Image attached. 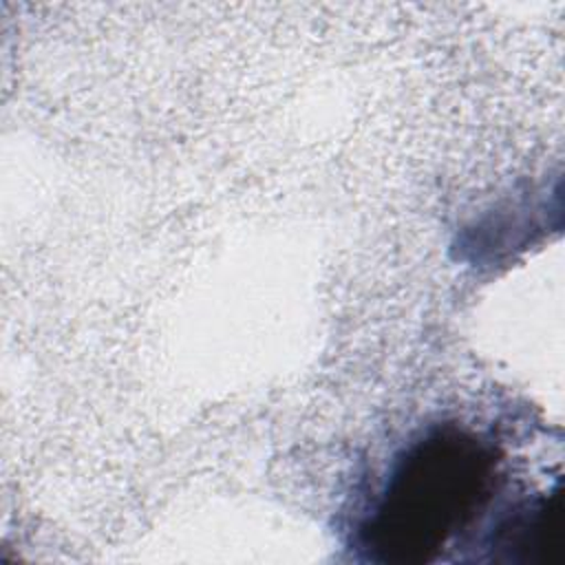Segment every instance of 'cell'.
<instances>
[{"label": "cell", "instance_id": "1", "mask_svg": "<svg viewBox=\"0 0 565 565\" xmlns=\"http://www.w3.org/2000/svg\"><path fill=\"white\" fill-rule=\"evenodd\" d=\"M497 463L494 448L477 435L430 430L397 459L362 527L364 547L377 561H433L490 499Z\"/></svg>", "mask_w": 565, "mask_h": 565}]
</instances>
